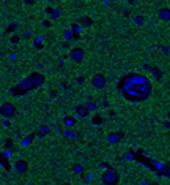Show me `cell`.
I'll list each match as a JSON object with an SVG mask.
<instances>
[{"mask_svg": "<svg viewBox=\"0 0 170 185\" xmlns=\"http://www.w3.org/2000/svg\"><path fill=\"white\" fill-rule=\"evenodd\" d=\"M120 95L129 103H142L151 97L153 82L142 73H126L117 82Z\"/></svg>", "mask_w": 170, "mask_h": 185, "instance_id": "1", "label": "cell"}, {"mask_svg": "<svg viewBox=\"0 0 170 185\" xmlns=\"http://www.w3.org/2000/svg\"><path fill=\"white\" fill-rule=\"evenodd\" d=\"M42 82H44V76H42V74H39V73H33V74H30L28 78H25L24 81H20L19 84L16 86V89H14V90H11V92L20 95V93H25V92H28V90H32V89L39 87Z\"/></svg>", "mask_w": 170, "mask_h": 185, "instance_id": "2", "label": "cell"}, {"mask_svg": "<svg viewBox=\"0 0 170 185\" xmlns=\"http://www.w3.org/2000/svg\"><path fill=\"white\" fill-rule=\"evenodd\" d=\"M101 180H102V183H105V185H115V183H118V180H120V174L117 173V169H113V168L109 166L107 169L104 171Z\"/></svg>", "mask_w": 170, "mask_h": 185, "instance_id": "3", "label": "cell"}, {"mask_svg": "<svg viewBox=\"0 0 170 185\" xmlns=\"http://www.w3.org/2000/svg\"><path fill=\"white\" fill-rule=\"evenodd\" d=\"M0 115L5 119H13L14 115H16V106L10 101L2 103V105H0Z\"/></svg>", "mask_w": 170, "mask_h": 185, "instance_id": "4", "label": "cell"}, {"mask_svg": "<svg viewBox=\"0 0 170 185\" xmlns=\"http://www.w3.org/2000/svg\"><path fill=\"white\" fill-rule=\"evenodd\" d=\"M69 59L73 60V62H76V63H80V62L85 59V51H83V47H80V46L73 47V49L69 51Z\"/></svg>", "mask_w": 170, "mask_h": 185, "instance_id": "5", "label": "cell"}, {"mask_svg": "<svg viewBox=\"0 0 170 185\" xmlns=\"http://www.w3.org/2000/svg\"><path fill=\"white\" fill-rule=\"evenodd\" d=\"M105 76L102 73H96L93 78H91V86H93L95 89H104V86H105Z\"/></svg>", "mask_w": 170, "mask_h": 185, "instance_id": "6", "label": "cell"}, {"mask_svg": "<svg viewBox=\"0 0 170 185\" xmlns=\"http://www.w3.org/2000/svg\"><path fill=\"white\" fill-rule=\"evenodd\" d=\"M14 171H16L17 174H25L27 171H28V163L22 158H19L14 161Z\"/></svg>", "mask_w": 170, "mask_h": 185, "instance_id": "7", "label": "cell"}, {"mask_svg": "<svg viewBox=\"0 0 170 185\" xmlns=\"http://www.w3.org/2000/svg\"><path fill=\"white\" fill-rule=\"evenodd\" d=\"M158 18L162 21V22H168V21H170V8H167V6L161 8L158 11Z\"/></svg>", "mask_w": 170, "mask_h": 185, "instance_id": "8", "label": "cell"}, {"mask_svg": "<svg viewBox=\"0 0 170 185\" xmlns=\"http://www.w3.org/2000/svg\"><path fill=\"white\" fill-rule=\"evenodd\" d=\"M76 114L79 117H88L90 109L87 108V105H79V106H76Z\"/></svg>", "mask_w": 170, "mask_h": 185, "instance_id": "9", "label": "cell"}, {"mask_svg": "<svg viewBox=\"0 0 170 185\" xmlns=\"http://www.w3.org/2000/svg\"><path fill=\"white\" fill-rule=\"evenodd\" d=\"M121 138H123V133L121 131H113V133H109L107 135V142L115 144V142H118Z\"/></svg>", "mask_w": 170, "mask_h": 185, "instance_id": "10", "label": "cell"}, {"mask_svg": "<svg viewBox=\"0 0 170 185\" xmlns=\"http://www.w3.org/2000/svg\"><path fill=\"white\" fill-rule=\"evenodd\" d=\"M63 125H65L66 128H73V127L77 125V120H76V117H73V115H65V117H63Z\"/></svg>", "mask_w": 170, "mask_h": 185, "instance_id": "11", "label": "cell"}, {"mask_svg": "<svg viewBox=\"0 0 170 185\" xmlns=\"http://www.w3.org/2000/svg\"><path fill=\"white\" fill-rule=\"evenodd\" d=\"M63 136H65L66 139H76L77 136H79V133L74 131V130H71V128H66L65 131H63Z\"/></svg>", "mask_w": 170, "mask_h": 185, "instance_id": "12", "label": "cell"}, {"mask_svg": "<svg viewBox=\"0 0 170 185\" xmlns=\"http://www.w3.org/2000/svg\"><path fill=\"white\" fill-rule=\"evenodd\" d=\"M79 24H80V27H90L91 24H93V21H91L88 16H82V18H79Z\"/></svg>", "mask_w": 170, "mask_h": 185, "instance_id": "13", "label": "cell"}, {"mask_svg": "<svg viewBox=\"0 0 170 185\" xmlns=\"http://www.w3.org/2000/svg\"><path fill=\"white\" fill-rule=\"evenodd\" d=\"M150 71L153 73V76L158 79V81H161V78H162V73H161V70L158 67H150Z\"/></svg>", "mask_w": 170, "mask_h": 185, "instance_id": "14", "label": "cell"}, {"mask_svg": "<svg viewBox=\"0 0 170 185\" xmlns=\"http://www.w3.org/2000/svg\"><path fill=\"white\" fill-rule=\"evenodd\" d=\"M63 35H65V40H73V38H76L74 33H73V30H65V32H63Z\"/></svg>", "mask_w": 170, "mask_h": 185, "instance_id": "15", "label": "cell"}, {"mask_svg": "<svg viewBox=\"0 0 170 185\" xmlns=\"http://www.w3.org/2000/svg\"><path fill=\"white\" fill-rule=\"evenodd\" d=\"M71 30H73L74 37H77V35H79V32H80V25H76V24H73V25H71Z\"/></svg>", "mask_w": 170, "mask_h": 185, "instance_id": "16", "label": "cell"}, {"mask_svg": "<svg viewBox=\"0 0 170 185\" xmlns=\"http://www.w3.org/2000/svg\"><path fill=\"white\" fill-rule=\"evenodd\" d=\"M46 133H49V128H47V127H41V128H39L38 136H42V135H46Z\"/></svg>", "mask_w": 170, "mask_h": 185, "instance_id": "17", "label": "cell"}, {"mask_svg": "<svg viewBox=\"0 0 170 185\" xmlns=\"http://www.w3.org/2000/svg\"><path fill=\"white\" fill-rule=\"evenodd\" d=\"M41 22H42V27H51V25H52V24H51V21H46V19H44V21H41Z\"/></svg>", "mask_w": 170, "mask_h": 185, "instance_id": "18", "label": "cell"}, {"mask_svg": "<svg viewBox=\"0 0 170 185\" xmlns=\"http://www.w3.org/2000/svg\"><path fill=\"white\" fill-rule=\"evenodd\" d=\"M2 123H3V127H10V125H11V123H10V119H5Z\"/></svg>", "mask_w": 170, "mask_h": 185, "instance_id": "19", "label": "cell"}, {"mask_svg": "<svg viewBox=\"0 0 170 185\" xmlns=\"http://www.w3.org/2000/svg\"><path fill=\"white\" fill-rule=\"evenodd\" d=\"M93 122H95V125H98V123L101 122V117H95V120H93Z\"/></svg>", "mask_w": 170, "mask_h": 185, "instance_id": "20", "label": "cell"}, {"mask_svg": "<svg viewBox=\"0 0 170 185\" xmlns=\"http://www.w3.org/2000/svg\"><path fill=\"white\" fill-rule=\"evenodd\" d=\"M136 21H137V24H139V25H142V18H137Z\"/></svg>", "mask_w": 170, "mask_h": 185, "instance_id": "21", "label": "cell"}, {"mask_svg": "<svg viewBox=\"0 0 170 185\" xmlns=\"http://www.w3.org/2000/svg\"><path fill=\"white\" fill-rule=\"evenodd\" d=\"M35 0H25V3H33Z\"/></svg>", "mask_w": 170, "mask_h": 185, "instance_id": "22", "label": "cell"}]
</instances>
